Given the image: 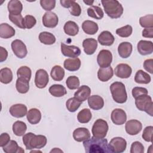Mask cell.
Instances as JSON below:
<instances>
[{
  "label": "cell",
  "instance_id": "39",
  "mask_svg": "<svg viewBox=\"0 0 153 153\" xmlns=\"http://www.w3.org/2000/svg\"><path fill=\"white\" fill-rule=\"evenodd\" d=\"M52 79L56 81H62L65 76V71L62 67L59 65H55L51 70L50 72Z\"/></svg>",
  "mask_w": 153,
  "mask_h": 153
},
{
  "label": "cell",
  "instance_id": "10",
  "mask_svg": "<svg viewBox=\"0 0 153 153\" xmlns=\"http://www.w3.org/2000/svg\"><path fill=\"white\" fill-rule=\"evenodd\" d=\"M49 81V76L47 72L43 69H39L35 73V84L37 88H44L48 84Z\"/></svg>",
  "mask_w": 153,
  "mask_h": 153
},
{
  "label": "cell",
  "instance_id": "24",
  "mask_svg": "<svg viewBox=\"0 0 153 153\" xmlns=\"http://www.w3.org/2000/svg\"><path fill=\"white\" fill-rule=\"evenodd\" d=\"M88 104L91 109L96 111L100 110L104 106V100L99 95H92L88 98Z\"/></svg>",
  "mask_w": 153,
  "mask_h": 153
},
{
  "label": "cell",
  "instance_id": "58",
  "mask_svg": "<svg viewBox=\"0 0 153 153\" xmlns=\"http://www.w3.org/2000/svg\"><path fill=\"white\" fill-rule=\"evenodd\" d=\"M83 2H84L85 4L88 5H93V2H94L93 1H83Z\"/></svg>",
  "mask_w": 153,
  "mask_h": 153
},
{
  "label": "cell",
  "instance_id": "59",
  "mask_svg": "<svg viewBox=\"0 0 153 153\" xmlns=\"http://www.w3.org/2000/svg\"><path fill=\"white\" fill-rule=\"evenodd\" d=\"M42 152L41 151H39V150H33V151H30V152Z\"/></svg>",
  "mask_w": 153,
  "mask_h": 153
},
{
  "label": "cell",
  "instance_id": "51",
  "mask_svg": "<svg viewBox=\"0 0 153 153\" xmlns=\"http://www.w3.org/2000/svg\"><path fill=\"white\" fill-rule=\"evenodd\" d=\"M25 26L26 29H30L32 28L36 23V20L32 15H26L24 18Z\"/></svg>",
  "mask_w": 153,
  "mask_h": 153
},
{
  "label": "cell",
  "instance_id": "33",
  "mask_svg": "<svg viewBox=\"0 0 153 153\" xmlns=\"http://www.w3.org/2000/svg\"><path fill=\"white\" fill-rule=\"evenodd\" d=\"M16 87L19 93L25 94L29 90V81L23 78H18L16 80Z\"/></svg>",
  "mask_w": 153,
  "mask_h": 153
},
{
  "label": "cell",
  "instance_id": "14",
  "mask_svg": "<svg viewBox=\"0 0 153 153\" xmlns=\"http://www.w3.org/2000/svg\"><path fill=\"white\" fill-rule=\"evenodd\" d=\"M43 25L48 28L55 27L59 22V18L56 13L51 11H47L42 16Z\"/></svg>",
  "mask_w": 153,
  "mask_h": 153
},
{
  "label": "cell",
  "instance_id": "43",
  "mask_svg": "<svg viewBox=\"0 0 153 153\" xmlns=\"http://www.w3.org/2000/svg\"><path fill=\"white\" fill-rule=\"evenodd\" d=\"M3 151L6 153H19V146L16 141L10 140V141L2 147Z\"/></svg>",
  "mask_w": 153,
  "mask_h": 153
},
{
  "label": "cell",
  "instance_id": "2",
  "mask_svg": "<svg viewBox=\"0 0 153 153\" xmlns=\"http://www.w3.org/2000/svg\"><path fill=\"white\" fill-rule=\"evenodd\" d=\"M23 142L27 150L33 149H41L47 144V137L44 135H36L33 133L29 132L23 136Z\"/></svg>",
  "mask_w": 153,
  "mask_h": 153
},
{
  "label": "cell",
  "instance_id": "31",
  "mask_svg": "<svg viewBox=\"0 0 153 153\" xmlns=\"http://www.w3.org/2000/svg\"><path fill=\"white\" fill-rule=\"evenodd\" d=\"M63 30L66 34L69 36H75L79 32V27L78 25L73 21H68L63 26Z\"/></svg>",
  "mask_w": 153,
  "mask_h": 153
},
{
  "label": "cell",
  "instance_id": "57",
  "mask_svg": "<svg viewBox=\"0 0 153 153\" xmlns=\"http://www.w3.org/2000/svg\"><path fill=\"white\" fill-rule=\"evenodd\" d=\"M63 152V151L60 149L59 148H54L53 149L51 150L50 151V152Z\"/></svg>",
  "mask_w": 153,
  "mask_h": 153
},
{
  "label": "cell",
  "instance_id": "6",
  "mask_svg": "<svg viewBox=\"0 0 153 153\" xmlns=\"http://www.w3.org/2000/svg\"><path fill=\"white\" fill-rule=\"evenodd\" d=\"M109 129L106 121L103 119H97L93 124L91 132L94 137L97 138H105Z\"/></svg>",
  "mask_w": 153,
  "mask_h": 153
},
{
  "label": "cell",
  "instance_id": "28",
  "mask_svg": "<svg viewBox=\"0 0 153 153\" xmlns=\"http://www.w3.org/2000/svg\"><path fill=\"white\" fill-rule=\"evenodd\" d=\"M15 29L8 23H1L0 25V37L8 39L15 35Z\"/></svg>",
  "mask_w": 153,
  "mask_h": 153
},
{
  "label": "cell",
  "instance_id": "37",
  "mask_svg": "<svg viewBox=\"0 0 153 153\" xmlns=\"http://www.w3.org/2000/svg\"><path fill=\"white\" fill-rule=\"evenodd\" d=\"M87 14L91 18L100 20L103 17L104 13L100 7L96 5H92L87 9Z\"/></svg>",
  "mask_w": 153,
  "mask_h": 153
},
{
  "label": "cell",
  "instance_id": "38",
  "mask_svg": "<svg viewBox=\"0 0 153 153\" xmlns=\"http://www.w3.org/2000/svg\"><path fill=\"white\" fill-rule=\"evenodd\" d=\"M14 134L17 136H22L27 130L26 124L22 121H17L14 123L12 127Z\"/></svg>",
  "mask_w": 153,
  "mask_h": 153
},
{
  "label": "cell",
  "instance_id": "19",
  "mask_svg": "<svg viewBox=\"0 0 153 153\" xmlns=\"http://www.w3.org/2000/svg\"><path fill=\"white\" fill-rule=\"evenodd\" d=\"M97 41L102 45L111 46L114 44L115 38L109 31L104 30L99 35Z\"/></svg>",
  "mask_w": 153,
  "mask_h": 153
},
{
  "label": "cell",
  "instance_id": "8",
  "mask_svg": "<svg viewBox=\"0 0 153 153\" xmlns=\"http://www.w3.org/2000/svg\"><path fill=\"white\" fill-rule=\"evenodd\" d=\"M112 62V54L108 50H102L97 56V62L100 68H107L111 66Z\"/></svg>",
  "mask_w": 153,
  "mask_h": 153
},
{
  "label": "cell",
  "instance_id": "47",
  "mask_svg": "<svg viewBox=\"0 0 153 153\" xmlns=\"http://www.w3.org/2000/svg\"><path fill=\"white\" fill-rule=\"evenodd\" d=\"M66 84L69 89L75 90L79 87L80 81L77 76H69L66 81Z\"/></svg>",
  "mask_w": 153,
  "mask_h": 153
},
{
  "label": "cell",
  "instance_id": "15",
  "mask_svg": "<svg viewBox=\"0 0 153 153\" xmlns=\"http://www.w3.org/2000/svg\"><path fill=\"white\" fill-rule=\"evenodd\" d=\"M111 119L114 124L122 125L126 122L127 115L123 109L116 108L112 111Z\"/></svg>",
  "mask_w": 153,
  "mask_h": 153
},
{
  "label": "cell",
  "instance_id": "45",
  "mask_svg": "<svg viewBox=\"0 0 153 153\" xmlns=\"http://www.w3.org/2000/svg\"><path fill=\"white\" fill-rule=\"evenodd\" d=\"M133 32V28L131 26L127 25L120 28H118L116 30V33L118 36L122 38H127L130 36Z\"/></svg>",
  "mask_w": 153,
  "mask_h": 153
},
{
  "label": "cell",
  "instance_id": "49",
  "mask_svg": "<svg viewBox=\"0 0 153 153\" xmlns=\"http://www.w3.org/2000/svg\"><path fill=\"white\" fill-rule=\"evenodd\" d=\"M56 2L55 0H41L40 5L44 10L50 11L51 10L54 8Z\"/></svg>",
  "mask_w": 153,
  "mask_h": 153
},
{
  "label": "cell",
  "instance_id": "50",
  "mask_svg": "<svg viewBox=\"0 0 153 153\" xmlns=\"http://www.w3.org/2000/svg\"><path fill=\"white\" fill-rule=\"evenodd\" d=\"M144 151V146L141 142L135 141L131 143L130 151V153H143Z\"/></svg>",
  "mask_w": 153,
  "mask_h": 153
},
{
  "label": "cell",
  "instance_id": "18",
  "mask_svg": "<svg viewBox=\"0 0 153 153\" xmlns=\"http://www.w3.org/2000/svg\"><path fill=\"white\" fill-rule=\"evenodd\" d=\"M137 48L139 54L142 56L151 54L153 52L152 42L150 41L140 40L137 43Z\"/></svg>",
  "mask_w": 153,
  "mask_h": 153
},
{
  "label": "cell",
  "instance_id": "46",
  "mask_svg": "<svg viewBox=\"0 0 153 153\" xmlns=\"http://www.w3.org/2000/svg\"><path fill=\"white\" fill-rule=\"evenodd\" d=\"M8 18L16 26L21 29H25V23H24V18L22 16V14L19 15H11L9 14Z\"/></svg>",
  "mask_w": 153,
  "mask_h": 153
},
{
  "label": "cell",
  "instance_id": "36",
  "mask_svg": "<svg viewBox=\"0 0 153 153\" xmlns=\"http://www.w3.org/2000/svg\"><path fill=\"white\" fill-rule=\"evenodd\" d=\"M13 75L11 69L4 68L0 70V81L1 82L7 84L10 83L13 80Z\"/></svg>",
  "mask_w": 153,
  "mask_h": 153
},
{
  "label": "cell",
  "instance_id": "4",
  "mask_svg": "<svg viewBox=\"0 0 153 153\" xmlns=\"http://www.w3.org/2000/svg\"><path fill=\"white\" fill-rule=\"evenodd\" d=\"M110 91L114 100L118 103H124L127 101V94L125 85L119 81H115L110 85Z\"/></svg>",
  "mask_w": 153,
  "mask_h": 153
},
{
  "label": "cell",
  "instance_id": "56",
  "mask_svg": "<svg viewBox=\"0 0 153 153\" xmlns=\"http://www.w3.org/2000/svg\"><path fill=\"white\" fill-rule=\"evenodd\" d=\"M8 51L5 48L0 47V62H3L7 59Z\"/></svg>",
  "mask_w": 153,
  "mask_h": 153
},
{
  "label": "cell",
  "instance_id": "20",
  "mask_svg": "<svg viewBox=\"0 0 153 153\" xmlns=\"http://www.w3.org/2000/svg\"><path fill=\"white\" fill-rule=\"evenodd\" d=\"M73 138L76 142H82L90 137L89 130L85 127H79L73 131Z\"/></svg>",
  "mask_w": 153,
  "mask_h": 153
},
{
  "label": "cell",
  "instance_id": "17",
  "mask_svg": "<svg viewBox=\"0 0 153 153\" xmlns=\"http://www.w3.org/2000/svg\"><path fill=\"white\" fill-rule=\"evenodd\" d=\"M11 116L15 118H22L26 115L27 109L26 105L21 103H17L12 105L9 109Z\"/></svg>",
  "mask_w": 153,
  "mask_h": 153
},
{
  "label": "cell",
  "instance_id": "44",
  "mask_svg": "<svg viewBox=\"0 0 153 153\" xmlns=\"http://www.w3.org/2000/svg\"><path fill=\"white\" fill-rule=\"evenodd\" d=\"M139 24L145 29L153 27V15L148 14L141 17L139 19Z\"/></svg>",
  "mask_w": 153,
  "mask_h": 153
},
{
  "label": "cell",
  "instance_id": "22",
  "mask_svg": "<svg viewBox=\"0 0 153 153\" xmlns=\"http://www.w3.org/2000/svg\"><path fill=\"white\" fill-rule=\"evenodd\" d=\"M132 50L133 46L129 42H122L118 47V54L123 59L129 57L132 53Z\"/></svg>",
  "mask_w": 153,
  "mask_h": 153
},
{
  "label": "cell",
  "instance_id": "5",
  "mask_svg": "<svg viewBox=\"0 0 153 153\" xmlns=\"http://www.w3.org/2000/svg\"><path fill=\"white\" fill-rule=\"evenodd\" d=\"M136 108L140 111H145L150 116H153V102L152 98L148 94H142L135 98Z\"/></svg>",
  "mask_w": 153,
  "mask_h": 153
},
{
  "label": "cell",
  "instance_id": "23",
  "mask_svg": "<svg viewBox=\"0 0 153 153\" xmlns=\"http://www.w3.org/2000/svg\"><path fill=\"white\" fill-rule=\"evenodd\" d=\"M91 94L90 88L85 85H81L74 93V97L82 102L88 99Z\"/></svg>",
  "mask_w": 153,
  "mask_h": 153
},
{
  "label": "cell",
  "instance_id": "30",
  "mask_svg": "<svg viewBox=\"0 0 153 153\" xmlns=\"http://www.w3.org/2000/svg\"><path fill=\"white\" fill-rule=\"evenodd\" d=\"M83 31L88 35H94L99 29L97 24L91 20H85L82 23Z\"/></svg>",
  "mask_w": 153,
  "mask_h": 153
},
{
  "label": "cell",
  "instance_id": "53",
  "mask_svg": "<svg viewBox=\"0 0 153 153\" xmlns=\"http://www.w3.org/2000/svg\"><path fill=\"white\" fill-rule=\"evenodd\" d=\"M152 63H153V59H146L144 61L143 66V68L149 73L152 74L153 73V69H152Z\"/></svg>",
  "mask_w": 153,
  "mask_h": 153
},
{
  "label": "cell",
  "instance_id": "32",
  "mask_svg": "<svg viewBox=\"0 0 153 153\" xmlns=\"http://www.w3.org/2000/svg\"><path fill=\"white\" fill-rule=\"evenodd\" d=\"M151 76L143 70H138L134 76V81L137 84H147L151 82Z\"/></svg>",
  "mask_w": 153,
  "mask_h": 153
},
{
  "label": "cell",
  "instance_id": "54",
  "mask_svg": "<svg viewBox=\"0 0 153 153\" xmlns=\"http://www.w3.org/2000/svg\"><path fill=\"white\" fill-rule=\"evenodd\" d=\"M10 141V136L7 133H2L0 136V146L3 147Z\"/></svg>",
  "mask_w": 153,
  "mask_h": 153
},
{
  "label": "cell",
  "instance_id": "27",
  "mask_svg": "<svg viewBox=\"0 0 153 153\" xmlns=\"http://www.w3.org/2000/svg\"><path fill=\"white\" fill-rule=\"evenodd\" d=\"M114 75V71L110 66L107 68H100L97 72L98 79L102 82L109 81Z\"/></svg>",
  "mask_w": 153,
  "mask_h": 153
},
{
  "label": "cell",
  "instance_id": "52",
  "mask_svg": "<svg viewBox=\"0 0 153 153\" xmlns=\"http://www.w3.org/2000/svg\"><path fill=\"white\" fill-rule=\"evenodd\" d=\"M148 91L146 88L141 87H135L131 91L132 96L134 99L142 94H148Z\"/></svg>",
  "mask_w": 153,
  "mask_h": 153
},
{
  "label": "cell",
  "instance_id": "3",
  "mask_svg": "<svg viewBox=\"0 0 153 153\" xmlns=\"http://www.w3.org/2000/svg\"><path fill=\"white\" fill-rule=\"evenodd\" d=\"M101 3L105 13L112 19L120 18L123 13V7L117 0H102Z\"/></svg>",
  "mask_w": 153,
  "mask_h": 153
},
{
  "label": "cell",
  "instance_id": "13",
  "mask_svg": "<svg viewBox=\"0 0 153 153\" xmlns=\"http://www.w3.org/2000/svg\"><path fill=\"white\" fill-rule=\"evenodd\" d=\"M61 5L66 8H69V13L71 15L78 17L81 13V8L80 5L75 1L69 0H61L60 1Z\"/></svg>",
  "mask_w": 153,
  "mask_h": 153
},
{
  "label": "cell",
  "instance_id": "9",
  "mask_svg": "<svg viewBox=\"0 0 153 153\" xmlns=\"http://www.w3.org/2000/svg\"><path fill=\"white\" fill-rule=\"evenodd\" d=\"M11 48L14 54L19 59L25 58L27 54V50L24 42L20 39H15L12 41Z\"/></svg>",
  "mask_w": 153,
  "mask_h": 153
},
{
  "label": "cell",
  "instance_id": "7",
  "mask_svg": "<svg viewBox=\"0 0 153 153\" xmlns=\"http://www.w3.org/2000/svg\"><path fill=\"white\" fill-rule=\"evenodd\" d=\"M108 144L112 152L115 153L123 152L127 147L126 140L121 137H115L112 138Z\"/></svg>",
  "mask_w": 153,
  "mask_h": 153
},
{
  "label": "cell",
  "instance_id": "41",
  "mask_svg": "<svg viewBox=\"0 0 153 153\" xmlns=\"http://www.w3.org/2000/svg\"><path fill=\"white\" fill-rule=\"evenodd\" d=\"M82 102L77 100L75 97L69 98L66 102V107L71 112H75L82 104Z\"/></svg>",
  "mask_w": 153,
  "mask_h": 153
},
{
  "label": "cell",
  "instance_id": "12",
  "mask_svg": "<svg viewBox=\"0 0 153 153\" xmlns=\"http://www.w3.org/2000/svg\"><path fill=\"white\" fill-rule=\"evenodd\" d=\"M142 129V124L137 120H130L126 123L125 130L127 133L129 135H136L140 132Z\"/></svg>",
  "mask_w": 153,
  "mask_h": 153
},
{
  "label": "cell",
  "instance_id": "35",
  "mask_svg": "<svg viewBox=\"0 0 153 153\" xmlns=\"http://www.w3.org/2000/svg\"><path fill=\"white\" fill-rule=\"evenodd\" d=\"M39 40L45 45H52L55 43L56 39L55 36L48 32H42L39 35Z\"/></svg>",
  "mask_w": 153,
  "mask_h": 153
},
{
  "label": "cell",
  "instance_id": "25",
  "mask_svg": "<svg viewBox=\"0 0 153 153\" xmlns=\"http://www.w3.org/2000/svg\"><path fill=\"white\" fill-rule=\"evenodd\" d=\"M64 68L71 72L78 71L81 66V60L79 58H69L66 59L63 63Z\"/></svg>",
  "mask_w": 153,
  "mask_h": 153
},
{
  "label": "cell",
  "instance_id": "29",
  "mask_svg": "<svg viewBox=\"0 0 153 153\" xmlns=\"http://www.w3.org/2000/svg\"><path fill=\"white\" fill-rule=\"evenodd\" d=\"M26 117L28 122L31 124H36L41 119V113L36 108H31L27 111Z\"/></svg>",
  "mask_w": 153,
  "mask_h": 153
},
{
  "label": "cell",
  "instance_id": "26",
  "mask_svg": "<svg viewBox=\"0 0 153 153\" xmlns=\"http://www.w3.org/2000/svg\"><path fill=\"white\" fill-rule=\"evenodd\" d=\"M7 8L9 14L19 15L23 10V5L20 1L11 0L8 3Z\"/></svg>",
  "mask_w": 153,
  "mask_h": 153
},
{
  "label": "cell",
  "instance_id": "1",
  "mask_svg": "<svg viewBox=\"0 0 153 153\" xmlns=\"http://www.w3.org/2000/svg\"><path fill=\"white\" fill-rule=\"evenodd\" d=\"M83 146L87 153H112L106 139L93 136L84 140Z\"/></svg>",
  "mask_w": 153,
  "mask_h": 153
},
{
  "label": "cell",
  "instance_id": "16",
  "mask_svg": "<svg viewBox=\"0 0 153 153\" xmlns=\"http://www.w3.org/2000/svg\"><path fill=\"white\" fill-rule=\"evenodd\" d=\"M115 75L120 78H128L132 72L131 68L126 63H120L115 68Z\"/></svg>",
  "mask_w": 153,
  "mask_h": 153
},
{
  "label": "cell",
  "instance_id": "40",
  "mask_svg": "<svg viewBox=\"0 0 153 153\" xmlns=\"http://www.w3.org/2000/svg\"><path fill=\"white\" fill-rule=\"evenodd\" d=\"M92 115L90 110L87 108L82 109L77 115V120L80 123L85 124L88 123L91 119Z\"/></svg>",
  "mask_w": 153,
  "mask_h": 153
},
{
  "label": "cell",
  "instance_id": "34",
  "mask_svg": "<svg viewBox=\"0 0 153 153\" xmlns=\"http://www.w3.org/2000/svg\"><path fill=\"white\" fill-rule=\"evenodd\" d=\"M49 93L54 97H60L65 96L67 93L66 88L61 84H54L50 87Z\"/></svg>",
  "mask_w": 153,
  "mask_h": 153
},
{
  "label": "cell",
  "instance_id": "55",
  "mask_svg": "<svg viewBox=\"0 0 153 153\" xmlns=\"http://www.w3.org/2000/svg\"><path fill=\"white\" fill-rule=\"evenodd\" d=\"M142 36L145 38H153V27L145 28L142 30Z\"/></svg>",
  "mask_w": 153,
  "mask_h": 153
},
{
  "label": "cell",
  "instance_id": "21",
  "mask_svg": "<svg viewBox=\"0 0 153 153\" xmlns=\"http://www.w3.org/2000/svg\"><path fill=\"white\" fill-rule=\"evenodd\" d=\"M82 47L86 54H93L97 47V41L94 38H86L82 42Z\"/></svg>",
  "mask_w": 153,
  "mask_h": 153
},
{
  "label": "cell",
  "instance_id": "42",
  "mask_svg": "<svg viewBox=\"0 0 153 153\" xmlns=\"http://www.w3.org/2000/svg\"><path fill=\"white\" fill-rule=\"evenodd\" d=\"M31 75V69L26 66H22L20 67L17 71V75L18 78H23L29 81L30 79Z\"/></svg>",
  "mask_w": 153,
  "mask_h": 153
},
{
  "label": "cell",
  "instance_id": "11",
  "mask_svg": "<svg viewBox=\"0 0 153 153\" xmlns=\"http://www.w3.org/2000/svg\"><path fill=\"white\" fill-rule=\"evenodd\" d=\"M61 52L66 57L71 58L78 57L81 54V50L75 45H68L63 42L60 44Z\"/></svg>",
  "mask_w": 153,
  "mask_h": 153
},
{
  "label": "cell",
  "instance_id": "48",
  "mask_svg": "<svg viewBox=\"0 0 153 153\" xmlns=\"http://www.w3.org/2000/svg\"><path fill=\"white\" fill-rule=\"evenodd\" d=\"M153 127L152 126H147L143 130L142 137L144 140L148 142H152Z\"/></svg>",
  "mask_w": 153,
  "mask_h": 153
}]
</instances>
